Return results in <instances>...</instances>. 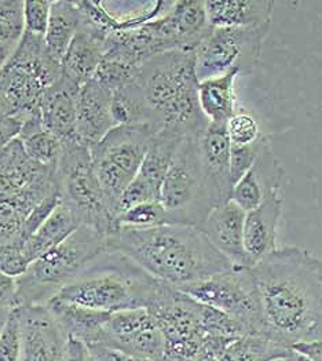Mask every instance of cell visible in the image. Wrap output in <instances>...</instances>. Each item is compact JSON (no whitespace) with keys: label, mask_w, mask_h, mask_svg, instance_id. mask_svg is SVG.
I'll return each instance as SVG.
<instances>
[{"label":"cell","mask_w":322,"mask_h":361,"mask_svg":"<svg viewBox=\"0 0 322 361\" xmlns=\"http://www.w3.org/2000/svg\"><path fill=\"white\" fill-rule=\"evenodd\" d=\"M252 273L266 338L284 348L322 339V259L299 247L277 248Z\"/></svg>","instance_id":"1"},{"label":"cell","mask_w":322,"mask_h":361,"mask_svg":"<svg viewBox=\"0 0 322 361\" xmlns=\"http://www.w3.org/2000/svg\"><path fill=\"white\" fill-rule=\"evenodd\" d=\"M106 248L127 255L149 274L176 290L235 268L200 228L187 225L118 229L108 236Z\"/></svg>","instance_id":"2"},{"label":"cell","mask_w":322,"mask_h":361,"mask_svg":"<svg viewBox=\"0 0 322 361\" xmlns=\"http://www.w3.org/2000/svg\"><path fill=\"white\" fill-rule=\"evenodd\" d=\"M199 83L194 51L175 50L144 62L125 86L141 106L144 124L199 138L209 123L200 108Z\"/></svg>","instance_id":"3"},{"label":"cell","mask_w":322,"mask_h":361,"mask_svg":"<svg viewBox=\"0 0 322 361\" xmlns=\"http://www.w3.org/2000/svg\"><path fill=\"white\" fill-rule=\"evenodd\" d=\"M163 287V281L131 258L106 248L56 297L89 309L118 313L147 309Z\"/></svg>","instance_id":"4"},{"label":"cell","mask_w":322,"mask_h":361,"mask_svg":"<svg viewBox=\"0 0 322 361\" xmlns=\"http://www.w3.org/2000/svg\"><path fill=\"white\" fill-rule=\"evenodd\" d=\"M106 236L80 226L56 248L30 262L17 277L18 306L46 305L75 280L88 264L106 250Z\"/></svg>","instance_id":"5"},{"label":"cell","mask_w":322,"mask_h":361,"mask_svg":"<svg viewBox=\"0 0 322 361\" xmlns=\"http://www.w3.org/2000/svg\"><path fill=\"white\" fill-rule=\"evenodd\" d=\"M59 199L76 216L80 226H87L104 236L116 231L115 214L95 174L89 149L75 140L62 142L57 163Z\"/></svg>","instance_id":"6"},{"label":"cell","mask_w":322,"mask_h":361,"mask_svg":"<svg viewBox=\"0 0 322 361\" xmlns=\"http://www.w3.org/2000/svg\"><path fill=\"white\" fill-rule=\"evenodd\" d=\"M160 203L167 225L200 228L221 203L205 176L197 138L187 137L179 145L161 186Z\"/></svg>","instance_id":"7"},{"label":"cell","mask_w":322,"mask_h":361,"mask_svg":"<svg viewBox=\"0 0 322 361\" xmlns=\"http://www.w3.org/2000/svg\"><path fill=\"white\" fill-rule=\"evenodd\" d=\"M61 63L53 60L44 37L25 33L16 51L0 71V92L11 112L23 123L40 116V101L58 78Z\"/></svg>","instance_id":"8"},{"label":"cell","mask_w":322,"mask_h":361,"mask_svg":"<svg viewBox=\"0 0 322 361\" xmlns=\"http://www.w3.org/2000/svg\"><path fill=\"white\" fill-rule=\"evenodd\" d=\"M156 134L149 124H123L89 148L95 174L115 218L118 199L137 177Z\"/></svg>","instance_id":"9"},{"label":"cell","mask_w":322,"mask_h":361,"mask_svg":"<svg viewBox=\"0 0 322 361\" xmlns=\"http://www.w3.org/2000/svg\"><path fill=\"white\" fill-rule=\"evenodd\" d=\"M179 291L225 313L237 322L248 335L266 338L264 316L252 268L235 267L230 271L186 286Z\"/></svg>","instance_id":"10"},{"label":"cell","mask_w":322,"mask_h":361,"mask_svg":"<svg viewBox=\"0 0 322 361\" xmlns=\"http://www.w3.org/2000/svg\"><path fill=\"white\" fill-rule=\"evenodd\" d=\"M270 25L254 28H211L194 49L199 82L237 71L251 73L258 65Z\"/></svg>","instance_id":"11"},{"label":"cell","mask_w":322,"mask_h":361,"mask_svg":"<svg viewBox=\"0 0 322 361\" xmlns=\"http://www.w3.org/2000/svg\"><path fill=\"white\" fill-rule=\"evenodd\" d=\"M98 346L163 361L166 339L147 309H132L111 314Z\"/></svg>","instance_id":"12"},{"label":"cell","mask_w":322,"mask_h":361,"mask_svg":"<svg viewBox=\"0 0 322 361\" xmlns=\"http://www.w3.org/2000/svg\"><path fill=\"white\" fill-rule=\"evenodd\" d=\"M183 140V137L168 131L156 134L137 177L118 199L116 216L132 206L147 202H160L163 182Z\"/></svg>","instance_id":"13"},{"label":"cell","mask_w":322,"mask_h":361,"mask_svg":"<svg viewBox=\"0 0 322 361\" xmlns=\"http://www.w3.org/2000/svg\"><path fill=\"white\" fill-rule=\"evenodd\" d=\"M21 332V361H63L69 336L46 305L16 307Z\"/></svg>","instance_id":"14"},{"label":"cell","mask_w":322,"mask_h":361,"mask_svg":"<svg viewBox=\"0 0 322 361\" xmlns=\"http://www.w3.org/2000/svg\"><path fill=\"white\" fill-rule=\"evenodd\" d=\"M112 102L113 92L94 79L80 87L75 127L78 144L89 149L118 127L112 114Z\"/></svg>","instance_id":"15"},{"label":"cell","mask_w":322,"mask_h":361,"mask_svg":"<svg viewBox=\"0 0 322 361\" xmlns=\"http://www.w3.org/2000/svg\"><path fill=\"white\" fill-rule=\"evenodd\" d=\"M284 178V166L267 141L251 169L235 183L230 200L245 212L255 210L271 195L280 193Z\"/></svg>","instance_id":"16"},{"label":"cell","mask_w":322,"mask_h":361,"mask_svg":"<svg viewBox=\"0 0 322 361\" xmlns=\"http://www.w3.org/2000/svg\"><path fill=\"white\" fill-rule=\"evenodd\" d=\"M245 211L229 200L209 212L200 231L233 267L249 268L244 250Z\"/></svg>","instance_id":"17"},{"label":"cell","mask_w":322,"mask_h":361,"mask_svg":"<svg viewBox=\"0 0 322 361\" xmlns=\"http://www.w3.org/2000/svg\"><path fill=\"white\" fill-rule=\"evenodd\" d=\"M281 214L283 197L280 193L271 195L259 207L245 214L244 250L249 268H254L277 250Z\"/></svg>","instance_id":"18"},{"label":"cell","mask_w":322,"mask_h":361,"mask_svg":"<svg viewBox=\"0 0 322 361\" xmlns=\"http://www.w3.org/2000/svg\"><path fill=\"white\" fill-rule=\"evenodd\" d=\"M197 145L205 176L219 203L229 202L233 190L230 180L232 144L226 131V124L209 121L203 134L197 138Z\"/></svg>","instance_id":"19"},{"label":"cell","mask_w":322,"mask_h":361,"mask_svg":"<svg viewBox=\"0 0 322 361\" xmlns=\"http://www.w3.org/2000/svg\"><path fill=\"white\" fill-rule=\"evenodd\" d=\"M80 86L61 71L56 82L44 91L40 101L43 127L62 142L75 140L76 105Z\"/></svg>","instance_id":"20"},{"label":"cell","mask_w":322,"mask_h":361,"mask_svg":"<svg viewBox=\"0 0 322 361\" xmlns=\"http://www.w3.org/2000/svg\"><path fill=\"white\" fill-rule=\"evenodd\" d=\"M106 36L83 16V24L61 61L62 73L80 87L89 82L104 59Z\"/></svg>","instance_id":"21"},{"label":"cell","mask_w":322,"mask_h":361,"mask_svg":"<svg viewBox=\"0 0 322 361\" xmlns=\"http://www.w3.org/2000/svg\"><path fill=\"white\" fill-rule=\"evenodd\" d=\"M205 13L212 28H254L271 24L273 0H209Z\"/></svg>","instance_id":"22"},{"label":"cell","mask_w":322,"mask_h":361,"mask_svg":"<svg viewBox=\"0 0 322 361\" xmlns=\"http://www.w3.org/2000/svg\"><path fill=\"white\" fill-rule=\"evenodd\" d=\"M46 306L69 338L85 342L88 348H94L101 343L105 326L112 314L62 301L57 297L47 302Z\"/></svg>","instance_id":"23"},{"label":"cell","mask_w":322,"mask_h":361,"mask_svg":"<svg viewBox=\"0 0 322 361\" xmlns=\"http://www.w3.org/2000/svg\"><path fill=\"white\" fill-rule=\"evenodd\" d=\"M82 24L83 13L79 1H53L49 27L44 35V44L49 56L56 62L61 63Z\"/></svg>","instance_id":"24"},{"label":"cell","mask_w":322,"mask_h":361,"mask_svg":"<svg viewBox=\"0 0 322 361\" xmlns=\"http://www.w3.org/2000/svg\"><path fill=\"white\" fill-rule=\"evenodd\" d=\"M238 76L240 72L233 71L199 83V102L208 121L226 124L237 112L235 80Z\"/></svg>","instance_id":"25"},{"label":"cell","mask_w":322,"mask_h":361,"mask_svg":"<svg viewBox=\"0 0 322 361\" xmlns=\"http://www.w3.org/2000/svg\"><path fill=\"white\" fill-rule=\"evenodd\" d=\"M80 228L76 216L59 203L58 207L44 221V224L24 244V252L30 262L56 248Z\"/></svg>","instance_id":"26"},{"label":"cell","mask_w":322,"mask_h":361,"mask_svg":"<svg viewBox=\"0 0 322 361\" xmlns=\"http://www.w3.org/2000/svg\"><path fill=\"white\" fill-rule=\"evenodd\" d=\"M17 140L33 163L46 167H57L62 152V141L43 127L40 116H33L24 121Z\"/></svg>","instance_id":"27"},{"label":"cell","mask_w":322,"mask_h":361,"mask_svg":"<svg viewBox=\"0 0 322 361\" xmlns=\"http://www.w3.org/2000/svg\"><path fill=\"white\" fill-rule=\"evenodd\" d=\"M290 350L261 335H242L213 361H284Z\"/></svg>","instance_id":"28"},{"label":"cell","mask_w":322,"mask_h":361,"mask_svg":"<svg viewBox=\"0 0 322 361\" xmlns=\"http://www.w3.org/2000/svg\"><path fill=\"white\" fill-rule=\"evenodd\" d=\"M161 225H167V215L160 202H147L132 206L116 216V231L150 229Z\"/></svg>","instance_id":"29"},{"label":"cell","mask_w":322,"mask_h":361,"mask_svg":"<svg viewBox=\"0 0 322 361\" xmlns=\"http://www.w3.org/2000/svg\"><path fill=\"white\" fill-rule=\"evenodd\" d=\"M24 35V1L0 0V40L18 44Z\"/></svg>","instance_id":"30"},{"label":"cell","mask_w":322,"mask_h":361,"mask_svg":"<svg viewBox=\"0 0 322 361\" xmlns=\"http://www.w3.org/2000/svg\"><path fill=\"white\" fill-rule=\"evenodd\" d=\"M226 131L232 145H249L258 141L264 133L259 121L248 112H235L226 123Z\"/></svg>","instance_id":"31"},{"label":"cell","mask_w":322,"mask_h":361,"mask_svg":"<svg viewBox=\"0 0 322 361\" xmlns=\"http://www.w3.org/2000/svg\"><path fill=\"white\" fill-rule=\"evenodd\" d=\"M268 141L266 135H262L258 141L249 145H232L230 151V180L232 186L244 177V174L251 169L254 161L256 160L264 144Z\"/></svg>","instance_id":"32"},{"label":"cell","mask_w":322,"mask_h":361,"mask_svg":"<svg viewBox=\"0 0 322 361\" xmlns=\"http://www.w3.org/2000/svg\"><path fill=\"white\" fill-rule=\"evenodd\" d=\"M30 264L24 244L18 239L0 244V273L17 279L27 271Z\"/></svg>","instance_id":"33"},{"label":"cell","mask_w":322,"mask_h":361,"mask_svg":"<svg viewBox=\"0 0 322 361\" xmlns=\"http://www.w3.org/2000/svg\"><path fill=\"white\" fill-rule=\"evenodd\" d=\"M59 203H61V199H59V192L57 190L47 195L30 210L28 216L23 224L21 233H20V241L23 244H25V241L28 240L30 236L44 224V221L58 207Z\"/></svg>","instance_id":"34"},{"label":"cell","mask_w":322,"mask_h":361,"mask_svg":"<svg viewBox=\"0 0 322 361\" xmlns=\"http://www.w3.org/2000/svg\"><path fill=\"white\" fill-rule=\"evenodd\" d=\"M0 361H21V332L17 309H11L0 335Z\"/></svg>","instance_id":"35"},{"label":"cell","mask_w":322,"mask_h":361,"mask_svg":"<svg viewBox=\"0 0 322 361\" xmlns=\"http://www.w3.org/2000/svg\"><path fill=\"white\" fill-rule=\"evenodd\" d=\"M53 1H24V32L44 37Z\"/></svg>","instance_id":"36"},{"label":"cell","mask_w":322,"mask_h":361,"mask_svg":"<svg viewBox=\"0 0 322 361\" xmlns=\"http://www.w3.org/2000/svg\"><path fill=\"white\" fill-rule=\"evenodd\" d=\"M14 307H18L17 280L0 273V309Z\"/></svg>","instance_id":"37"},{"label":"cell","mask_w":322,"mask_h":361,"mask_svg":"<svg viewBox=\"0 0 322 361\" xmlns=\"http://www.w3.org/2000/svg\"><path fill=\"white\" fill-rule=\"evenodd\" d=\"M23 128V121L17 116H7L0 121V152L10 142L18 138Z\"/></svg>","instance_id":"38"},{"label":"cell","mask_w":322,"mask_h":361,"mask_svg":"<svg viewBox=\"0 0 322 361\" xmlns=\"http://www.w3.org/2000/svg\"><path fill=\"white\" fill-rule=\"evenodd\" d=\"M63 361H98V359L85 342L75 338H69Z\"/></svg>","instance_id":"39"},{"label":"cell","mask_w":322,"mask_h":361,"mask_svg":"<svg viewBox=\"0 0 322 361\" xmlns=\"http://www.w3.org/2000/svg\"><path fill=\"white\" fill-rule=\"evenodd\" d=\"M91 352L95 355V357L98 361H156L150 360V359H144V357H137V356H131L123 352H118L115 349H108V348H102V346H95V348H89Z\"/></svg>","instance_id":"40"},{"label":"cell","mask_w":322,"mask_h":361,"mask_svg":"<svg viewBox=\"0 0 322 361\" xmlns=\"http://www.w3.org/2000/svg\"><path fill=\"white\" fill-rule=\"evenodd\" d=\"M295 352L309 357L310 360L322 361V339H314V341H303L295 343L292 348Z\"/></svg>","instance_id":"41"},{"label":"cell","mask_w":322,"mask_h":361,"mask_svg":"<svg viewBox=\"0 0 322 361\" xmlns=\"http://www.w3.org/2000/svg\"><path fill=\"white\" fill-rule=\"evenodd\" d=\"M17 46L18 44H13V43H7V42L0 40V71L7 63V61L10 60V57L16 51Z\"/></svg>","instance_id":"42"},{"label":"cell","mask_w":322,"mask_h":361,"mask_svg":"<svg viewBox=\"0 0 322 361\" xmlns=\"http://www.w3.org/2000/svg\"><path fill=\"white\" fill-rule=\"evenodd\" d=\"M284 361H313L310 360L309 357H306V356H303V355H300V353H297V352H295L293 349H291L290 352H288V355H287V357L284 359Z\"/></svg>","instance_id":"43"},{"label":"cell","mask_w":322,"mask_h":361,"mask_svg":"<svg viewBox=\"0 0 322 361\" xmlns=\"http://www.w3.org/2000/svg\"><path fill=\"white\" fill-rule=\"evenodd\" d=\"M7 116H11V112H10L7 104H6V101H4V98H3V95L0 92V121L7 118Z\"/></svg>","instance_id":"44"},{"label":"cell","mask_w":322,"mask_h":361,"mask_svg":"<svg viewBox=\"0 0 322 361\" xmlns=\"http://www.w3.org/2000/svg\"><path fill=\"white\" fill-rule=\"evenodd\" d=\"M11 309H0V335L3 332V329L6 326V322L8 319V314H10Z\"/></svg>","instance_id":"45"}]
</instances>
